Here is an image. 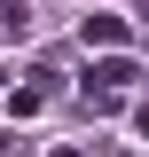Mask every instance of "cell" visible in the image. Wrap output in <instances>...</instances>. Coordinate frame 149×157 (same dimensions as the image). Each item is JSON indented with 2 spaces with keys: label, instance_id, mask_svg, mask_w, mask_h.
I'll use <instances>...</instances> for the list:
<instances>
[{
  "label": "cell",
  "instance_id": "52a82bcc",
  "mask_svg": "<svg viewBox=\"0 0 149 157\" xmlns=\"http://www.w3.org/2000/svg\"><path fill=\"white\" fill-rule=\"evenodd\" d=\"M118 157H126V149H118Z\"/></svg>",
  "mask_w": 149,
  "mask_h": 157
},
{
  "label": "cell",
  "instance_id": "8992f818",
  "mask_svg": "<svg viewBox=\"0 0 149 157\" xmlns=\"http://www.w3.org/2000/svg\"><path fill=\"white\" fill-rule=\"evenodd\" d=\"M0 94H8V71H0Z\"/></svg>",
  "mask_w": 149,
  "mask_h": 157
},
{
  "label": "cell",
  "instance_id": "3957f363",
  "mask_svg": "<svg viewBox=\"0 0 149 157\" xmlns=\"http://www.w3.org/2000/svg\"><path fill=\"white\" fill-rule=\"evenodd\" d=\"M8 110H16V118H39V110H47V86H39V78H32V86H8Z\"/></svg>",
  "mask_w": 149,
  "mask_h": 157
},
{
  "label": "cell",
  "instance_id": "7a4b0ae2",
  "mask_svg": "<svg viewBox=\"0 0 149 157\" xmlns=\"http://www.w3.org/2000/svg\"><path fill=\"white\" fill-rule=\"evenodd\" d=\"M78 39H86L94 55H118V47H126V24H118V16H86V24H78Z\"/></svg>",
  "mask_w": 149,
  "mask_h": 157
},
{
  "label": "cell",
  "instance_id": "6da1fadb",
  "mask_svg": "<svg viewBox=\"0 0 149 157\" xmlns=\"http://www.w3.org/2000/svg\"><path fill=\"white\" fill-rule=\"evenodd\" d=\"M86 86H110V94H133V86H141V63H133V55H102Z\"/></svg>",
  "mask_w": 149,
  "mask_h": 157
},
{
  "label": "cell",
  "instance_id": "5b68a950",
  "mask_svg": "<svg viewBox=\"0 0 149 157\" xmlns=\"http://www.w3.org/2000/svg\"><path fill=\"white\" fill-rule=\"evenodd\" d=\"M55 157H86V149H71V141H63V149H55Z\"/></svg>",
  "mask_w": 149,
  "mask_h": 157
},
{
  "label": "cell",
  "instance_id": "277c9868",
  "mask_svg": "<svg viewBox=\"0 0 149 157\" xmlns=\"http://www.w3.org/2000/svg\"><path fill=\"white\" fill-rule=\"evenodd\" d=\"M133 126H141V134H149V102H133Z\"/></svg>",
  "mask_w": 149,
  "mask_h": 157
}]
</instances>
